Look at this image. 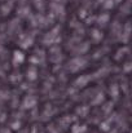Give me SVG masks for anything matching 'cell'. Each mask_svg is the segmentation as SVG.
I'll use <instances>...</instances> for the list:
<instances>
[{
  "mask_svg": "<svg viewBox=\"0 0 132 133\" xmlns=\"http://www.w3.org/2000/svg\"><path fill=\"white\" fill-rule=\"evenodd\" d=\"M25 61V54L21 52V50H14V54H13V62L17 65H20V63H22Z\"/></svg>",
  "mask_w": 132,
  "mask_h": 133,
  "instance_id": "6da1fadb",
  "label": "cell"
},
{
  "mask_svg": "<svg viewBox=\"0 0 132 133\" xmlns=\"http://www.w3.org/2000/svg\"><path fill=\"white\" fill-rule=\"evenodd\" d=\"M91 36H92V39L95 42H101L102 40V32L100 30H97V29H93L91 31Z\"/></svg>",
  "mask_w": 132,
  "mask_h": 133,
  "instance_id": "7a4b0ae2",
  "label": "cell"
},
{
  "mask_svg": "<svg viewBox=\"0 0 132 133\" xmlns=\"http://www.w3.org/2000/svg\"><path fill=\"white\" fill-rule=\"evenodd\" d=\"M109 19H110L109 14H108V13H102L101 16H98V17H97V23L104 26V25H106V23L109 22Z\"/></svg>",
  "mask_w": 132,
  "mask_h": 133,
  "instance_id": "3957f363",
  "label": "cell"
},
{
  "mask_svg": "<svg viewBox=\"0 0 132 133\" xmlns=\"http://www.w3.org/2000/svg\"><path fill=\"white\" fill-rule=\"evenodd\" d=\"M84 131H86V125H79V124H77V125L73 127V133H83Z\"/></svg>",
  "mask_w": 132,
  "mask_h": 133,
  "instance_id": "277c9868",
  "label": "cell"
},
{
  "mask_svg": "<svg viewBox=\"0 0 132 133\" xmlns=\"http://www.w3.org/2000/svg\"><path fill=\"white\" fill-rule=\"evenodd\" d=\"M104 6H105L106 9L113 8V6H114V0H106V1H105V4H104Z\"/></svg>",
  "mask_w": 132,
  "mask_h": 133,
  "instance_id": "5b68a950",
  "label": "cell"
},
{
  "mask_svg": "<svg viewBox=\"0 0 132 133\" xmlns=\"http://www.w3.org/2000/svg\"><path fill=\"white\" fill-rule=\"evenodd\" d=\"M114 1H118V3H119V1H122V0H114Z\"/></svg>",
  "mask_w": 132,
  "mask_h": 133,
  "instance_id": "8992f818",
  "label": "cell"
},
{
  "mask_svg": "<svg viewBox=\"0 0 132 133\" xmlns=\"http://www.w3.org/2000/svg\"><path fill=\"white\" fill-rule=\"evenodd\" d=\"M113 133H115V132H113Z\"/></svg>",
  "mask_w": 132,
  "mask_h": 133,
  "instance_id": "52a82bcc",
  "label": "cell"
}]
</instances>
